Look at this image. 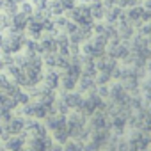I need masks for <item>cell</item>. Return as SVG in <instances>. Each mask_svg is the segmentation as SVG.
I'll return each mask as SVG.
<instances>
[{"label": "cell", "mask_w": 151, "mask_h": 151, "mask_svg": "<svg viewBox=\"0 0 151 151\" xmlns=\"http://www.w3.org/2000/svg\"><path fill=\"white\" fill-rule=\"evenodd\" d=\"M69 22H73L78 27H93V14H91V7L89 6H73L69 11Z\"/></svg>", "instance_id": "obj_1"}, {"label": "cell", "mask_w": 151, "mask_h": 151, "mask_svg": "<svg viewBox=\"0 0 151 151\" xmlns=\"http://www.w3.org/2000/svg\"><path fill=\"white\" fill-rule=\"evenodd\" d=\"M20 9L16 0H0V13H6V14H16Z\"/></svg>", "instance_id": "obj_2"}, {"label": "cell", "mask_w": 151, "mask_h": 151, "mask_svg": "<svg viewBox=\"0 0 151 151\" xmlns=\"http://www.w3.org/2000/svg\"><path fill=\"white\" fill-rule=\"evenodd\" d=\"M144 9H147V11H151V0H147V2L144 4Z\"/></svg>", "instance_id": "obj_3"}]
</instances>
